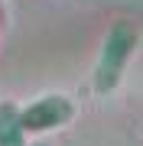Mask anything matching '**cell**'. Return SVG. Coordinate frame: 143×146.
<instances>
[{
    "mask_svg": "<svg viewBox=\"0 0 143 146\" xmlns=\"http://www.w3.org/2000/svg\"><path fill=\"white\" fill-rule=\"evenodd\" d=\"M137 46H140L137 23L114 20L111 26H107L104 42H101V52H98V62H94V72H91V88L98 94H111V91L120 88Z\"/></svg>",
    "mask_w": 143,
    "mask_h": 146,
    "instance_id": "obj_1",
    "label": "cell"
},
{
    "mask_svg": "<svg viewBox=\"0 0 143 146\" xmlns=\"http://www.w3.org/2000/svg\"><path fill=\"white\" fill-rule=\"evenodd\" d=\"M26 127L20 117V104L0 101V146H29L26 143Z\"/></svg>",
    "mask_w": 143,
    "mask_h": 146,
    "instance_id": "obj_3",
    "label": "cell"
},
{
    "mask_svg": "<svg viewBox=\"0 0 143 146\" xmlns=\"http://www.w3.org/2000/svg\"><path fill=\"white\" fill-rule=\"evenodd\" d=\"M29 146H46V143H29Z\"/></svg>",
    "mask_w": 143,
    "mask_h": 146,
    "instance_id": "obj_4",
    "label": "cell"
},
{
    "mask_svg": "<svg viewBox=\"0 0 143 146\" xmlns=\"http://www.w3.org/2000/svg\"><path fill=\"white\" fill-rule=\"evenodd\" d=\"M20 117L26 133H52L75 120V101L69 94H46V98L20 107Z\"/></svg>",
    "mask_w": 143,
    "mask_h": 146,
    "instance_id": "obj_2",
    "label": "cell"
}]
</instances>
